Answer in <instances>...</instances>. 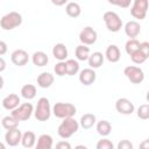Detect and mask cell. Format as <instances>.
Segmentation results:
<instances>
[{"mask_svg": "<svg viewBox=\"0 0 149 149\" xmlns=\"http://www.w3.org/2000/svg\"><path fill=\"white\" fill-rule=\"evenodd\" d=\"M51 115V106L48 98L42 97L37 100L36 107L34 109V116L37 121H47Z\"/></svg>", "mask_w": 149, "mask_h": 149, "instance_id": "obj_2", "label": "cell"}, {"mask_svg": "<svg viewBox=\"0 0 149 149\" xmlns=\"http://www.w3.org/2000/svg\"><path fill=\"white\" fill-rule=\"evenodd\" d=\"M74 55H76L77 61H81V62L87 61L90 56V48L85 44H79L74 50Z\"/></svg>", "mask_w": 149, "mask_h": 149, "instance_id": "obj_27", "label": "cell"}, {"mask_svg": "<svg viewBox=\"0 0 149 149\" xmlns=\"http://www.w3.org/2000/svg\"><path fill=\"white\" fill-rule=\"evenodd\" d=\"M52 136L49 134H42L38 136L37 139V143H36V148L37 149H51L52 148Z\"/></svg>", "mask_w": 149, "mask_h": 149, "instance_id": "obj_23", "label": "cell"}, {"mask_svg": "<svg viewBox=\"0 0 149 149\" xmlns=\"http://www.w3.org/2000/svg\"><path fill=\"white\" fill-rule=\"evenodd\" d=\"M31 62L37 68H43L48 63H49V57L48 55L44 52V51H35L33 55H31Z\"/></svg>", "mask_w": 149, "mask_h": 149, "instance_id": "obj_17", "label": "cell"}, {"mask_svg": "<svg viewBox=\"0 0 149 149\" xmlns=\"http://www.w3.org/2000/svg\"><path fill=\"white\" fill-rule=\"evenodd\" d=\"M140 51H142L147 57H149V42H140V47H139Z\"/></svg>", "mask_w": 149, "mask_h": 149, "instance_id": "obj_37", "label": "cell"}, {"mask_svg": "<svg viewBox=\"0 0 149 149\" xmlns=\"http://www.w3.org/2000/svg\"><path fill=\"white\" fill-rule=\"evenodd\" d=\"M78 129H79V122L73 116H70V118L63 119V121L57 128V133L59 137L66 140V139H70L73 134H76Z\"/></svg>", "mask_w": 149, "mask_h": 149, "instance_id": "obj_1", "label": "cell"}, {"mask_svg": "<svg viewBox=\"0 0 149 149\" xmlns=\"http://www.w3.org/2000/svg\"><path fill=\"white\" fill-rule=\"evenodd\" d=\"M7 49H8L7 43H6L5 41H1V40H0V56L5 55V54L7 52Z\"/></svg>", "mask_w": 149, "mask_h": 149, "instance_id": "obj_39", "label": "cell"}, {"mask_svg": "<svg viewBox=\"0 0 149 149\" xmlns=\"http://www.w3.org/2000/svg\"><path fill=\"white\" fill-rule=\"evenodd\" d=\"M98 40V34L97 31L90 27V26H86L84 27L80 33H79V41L81 44H85V45H92L97 42Z\"/></svg>", "mask_w": 149, "mask_h": 149, "instance_id": "obj_9", "label": "cell"}, {"mask_svg": "<svg viewBox=\"0 0 149 149\" xmlns=\"http://www.w3.org/2000/svg\"><path fill=\"white\" fill-rule=\"evenodd\" d=\"M129 56H130L132 62L135 63V64H142V63H144V62L148 59V57H147L142 51H140V49H137L136 51H134V52L130 54Z\"/></svg>", "mask_w": 149, "mask_h": 149, "instance_id": "obj_31", "label": "cell"}, {"mask_svg": "<svg viewBox=\"0 0 149 149\" xmlns=\"http://www.w3.org/2000/svg\"><path fill=\"white\" fill-rule=\"evenodd\" d=\"M21 137H22V133L19 128L8 129L5 134V142L9 147H16L19 143H21Z\"/></svg>", "mask_w": 149, "mask_h": 149, "instance_id": "obj_12", "label": "cell"}, {"mask_svg": "<svg viewBox=\"0 0 149 149\" xmlns=\"http://www.w3.org/2000/svg\"><path fill=\"white\" fill-rule=\"evenodd\" d=\"M106 59L109 62V63H118L121 58V52H120V49L118 45L115 44H109L107 48H106V51H105V55Z\"/></svg>", "mask_w": 149, "mask_h": 149, "instance_id": "obj_16", "label": "cell"}, {"mask_svg": "<svg viewBox=\"0 0 149 149\" xmlns=\"http://www.w3.org/2000/svg\"><path fill=\"white\" fill-rule=\"evenodd\" d=\"M51 113L58 119H65L74 116L77 113V108L71 102H56L51 108Z\"/></svg>", "mask_w": 149, "mask_h": 149, "instance_id": "obj_3", "label": "cell"}, {"mask_svg": "<svg viewBox=\"0 0 149 149\" xmlns=\"http://www.w3.org/2000/svg\"><path fill=\"white\" fill-rule=\"evenodd\" d=\"M5 148H6V146L2 142H0V149H5Z\"/></svg>", "mask_w": 149, "mask_h": 149, "instance_id": "obj_43", "label": "cell"}, {"mask_svg": "<svg viewBox=\"0 0 149 149\" xmlns=\"http://www.w3.org/2000/svg\"><path fill=\"white\" fill-rule=\"evenodd\" d=\"M66 64V74L68 76H74L79 72V63L77 59H66L65 61Z\"/></svg>", "mask_w": 149, "mask_h": 149, "instance_id": "obj_29", "label": "cell"}, {"mask_svg": "<svg viewBox=\"0 0 149 149\" xmlns=\"http://www.w3.org/2000/svg\"><path fill=\"white\" fill-rule=\"evenodd\" d=\"M52 56L57 61H65L68 58V48L64 43H56L52 47Z\"/></svg>", "mask_w": 149, "mask_h": 149, "instance_id": "obj_20", "label": "cell"}, {"mask_svg": "<svg viewBox=\"0 0 149 149\" xmlns=\"http://www.w3.org/2000/svg\"><path fill=\"white\" fill-rule=\"evenodd\" d=\"M51 1V3L52 5H55V6H64V5H66V2H68V0H50Z\"/></svg>", "mask_w": 149, "mask_h": 149, "instance_id": "obj_40", "label": "cell"}, {"mask_svg": "<svg viewBox=\"0 0 149 149\" xmlns=\"http://www.w3.org/2000/svg\"><path fill=\"white\" fill-rule=\"evenodd\" d=\"M139 47H140V42L136 38H129L125 44V50L128 55H130L134 51H136L139 49Z\"/></svg>", "mask_w": 149, "mask_h": 149, "instance_id": "obj_30", "label": "cell"}, {"mask_svg": "<svg viewBox=\"0 0 149 149\" xmlns=\"http://www.w3.org/2000/svg\"><path fill=\"white\" fill-rule=\"evenodd\" d=\"M20 102H21V100H20L19 94L9 93L8 95H6L2 99V107L7 111H13L14 108H16L20 105Z\"/></svg>", "mask_w": 149, "mask_h": 149, "instance_id": "obj_15", "label": "cell"}, {"mask_svg": "<svg viewBox=\"0 0 149 149\" xmlns=\"http://www.w3.org/2000/svg\"><path fill=\"white\" fill-rule=\"evenodd\" d=\"M22 15L19 12H9L0 19V27L3 30H13L22 23Z\"/></svg>", "mask_w": 149, "mask_h": 149, "instance_id": "obj_4", "label": "cell"}, {"mask_svg": "<svg viewBox=\"0 0 149 149\" xmlns=\"http://www.w3.org/2000/svg\"><path fill=\"white\" fill-rule=\"evenodd\" d=\"M33 113H34V106L30 102H23L20 104L16 108H14L10 114L19 121H26L30 119Z\"/></svg>", "mask_w": 149, "mask_h": 149, "instance_id": "obj_7", "label": "cell"}, {"mask_svg": "<svg viewBox=\"0 0 149 149\" xmlns=\"http://www.w3.org/2000/svg\"><path fill=\"white\" fill-rule=\"evenodd\" d=\"M115 109L120 114L129 115V114L134 113L135 106H134V104L129 99H127V98H119L115 101Z\"/></svg>", "mask_w": 149, "mask_h": 149, "instance_id": "obj_10", "label": "cell"}, {"mask_svg": "<svg viewBox=\"0 0 149 149\" xmlns=\"http://www.w3.org/2000/svg\"><path fill=\"white\" fill-rule=\"evenodd\" d=\"M118 149H133V143L128 140H121L118 143Z\"/></svg>", "mask_w": 149, "mask_h": 149, "instance_id": "obj_36", "label": "cell"}, {"mask_svg": "<svg viewBox=\"0 0 149 149\" xmlns=\"http://www.w3.org/2000/svg\"><path fill=\"white\" fill-rule=\"evenodd\" d=\"M95 147H97V149H113L114 144L111 140H108V139H106V136H104V139L98 141Z\"/></svg>", "mask_w": 149, "mask_h": 149, "instance_id": "obj_34", "label": "cell"}, {"mask_svg": "<svg viewBox=\"0 0 149 149\" xmlns=\"http://www.w3.org/2000/svg\"><path fill=\"white\" fill-rule=\"evenodd\" d=\"M21 144L22 147L24 148H33L35 144H36V135L34 132L31 130H28L26 133L22 134V137H21Z\"/></svg>", "mask_w": 149, "mask_h": 149, "instance_id": "obj_25", "label": "cell"}, {"mask_svg": "<svg viewBox=\"0 0 149 149\" xmlns=\"http://www.w3.org/2000/svg\"><path fill=\"white\" fill-rule=\"evenodd\" d=\"M79 81L85 85V86H90L92 85L95 79H97V73L94 71V69L92 68H86V69H83L81 71H79Z\"/></svg>", "mask_w": 149, "mask_h": 149, "instance_id": "obj_13", "label": "cell"}, {"mask_svg": "<svg viewBox=\"0 0 149 149\" xmlns=\"http://www.w3.org/2000/svg\"><path fill=\"white\" fill-rule=\"evenodd\" d=\"M3 84H5V80H3L2 76H0V91H1V90H2V87H3Z\"/></svg>", "mask_w": 149, "mask_h": 149, "instance_id": "obj_42", "label": "cell"}, {"mask_svg": "<svg viewBox=\"0 0 149 149\" xmlns=\"http://www.w3.org/2000/svg\"><path fill=\"white\" fill-rule=\"evenodd\" d=\"M97 126H95V129H97V133L99 135H101L102 137L104 136H108L112 132V125L109 121L107 120H100L98 122H95Z\"/></svg>", "mask_w": 149, "mask_h": 149, "instance_id": "obj_26", "label": "cell"}, {"mask_svg": "<svg viewBox=\"0 0 149 149\" xmlns=\"http://www.w3.org/2000/svg\"><path fill=\"white\" fill-rule=\"evenodd\" d=\"M104 59H105V56L102 55V52L94 51L93 54H90V56L87 58V62H88L90 68H92V69H99L104 64Z\"/></svg>", "mask_w": 149, "mask_h": 149, "instance_id": "obj_19", "label": "cell"}, {"mask_svg": "<svg viewBox=\"0 0 149 149\" xmlns=\"http://www.w3.org/2000/svg\"><path fill=\"white\" fill-rule=\"evenodd\" d=\"M55 77L50 72H42L37 76V85L41 88H49L54 84Z\"/></svg>", "mask_w": 149, "mask_h": 149, "instance_id": "obj_18", "label": "cell"}, {"mask_svg": "<svg viewBox=\"0 0 149 149\" xmlns=\"http://www.w3.org/2000/svg\"><path fill=\"white\" fill-rule=\"evenodd\" d=\"M102 20L106 24V28L112 33H118L123 27L121 17L115 12H112V10L105 12L102 15Z\"/></svg>", "mask_w": 149, "mask_h": 149, "instance_id": "obj_5", "label": "cell"}, {"mask_svg": "<svg viewBox=\"0 0 149 149\" xmlns=\"http://www.w3.org/2000/svg\"><path fill=\"white\" fill-rule=\"evenodd\" d=\"M19 120H16L12 114L10 115H6L5 118H2V120H1V125H2V127L6 129V130H8V129H13V128H17L19 127Z\"/></svg>", "mask_w": 149, "mask_h": 149, "instance_id": "obj_28", "label": "cell"}, {"mask_svg": "<svg viewBox=\"0 0 149 149\" xmlns=\"http://www.w3.org/2000/svg\"><path fill=\"white\" fill-rule=\"evenodd\" d=\"M65 13L68 14V16L76 19V17H78L81 14V7L76 1L66 2V5H65Z\"/></svg>", "mask_w": 149, "mask_h": 149, "instance_id": "obj_21", "label": "cell"}, {"mask_svg": "<svg viewBox=\"0 0 149 149\" xmlns=\"http://www.w3.org/2000/svg\"><path fill=\"white\" fill-rule=\"evenodd\" d=\"M20 93H21V97L24 98L26 100H31L36 97L37 90H36V86L33 85V84H24L21 87Z\"/></svg>", "mask_w": 149, "mask_h": 149, "instance_id": "obj_24", "label": "cell"}, {"mask_svg": "<svg viewBox=\"0 0 149 149\" xmlns=\"http://www.w3.org/2000/svg\"><path fill=\"white\" fill-rule=\"evenodd\" d=\"M10 61L16 66H24L29 62V55L23 49H16L10 55Z\"/></svg>", "mask_w": 149, "mask_h": 149, "instance_id": "obj_11", "label": "cell"}, {"mask_svg": "<svg viewBox=\"0 0 149 149\" xmlns=\"http://www.w3.org/2000/svg\"><path fill=\"white\" fill-rule=\"evenodd\" d=\"M56 148H58V149H71V144L68 141L63 140V141H59V142L56 143Z\"/></svg>", "mask_w": 149, "mask_h": 149, "instance_id": "obj_38", "label": "cell"}, {"mask_svg": "<svg viewBox=\"0 0 149 149\" xmlns=\"http://www.w3.org/2000/svg\"><path fill=\"white\" fill-rule=\"evenodd\" d=\"M108 3L113 5V6H118L121 8H128L130 7V3L133 0H107Z\"/></svg>", "mask_w": 149, "mask_h": 149, "instance_id": "obj_35", "label": "cell"}, {"mask_svg": "<svg viewBox=\"0 0 149 149\" xmlns=\"http://www.w3.org/2000/svg\"><path fill=\"white\" fill-rule=\"evenodd\" d=\"M6 66H7V64H6V61L0 56V72H2V71H5L6 70Z\"/></svg>", "mask_w": 149, "mask_h": 149, "instance_id": "obj_41", "label": "cell"}, {"mask_svg": "<svg viewBox=\"0 0 149 149\" xmlns=\"http://www.w3.org/2000/svg\"><path fill=\"white\" fill-rule=\"evenodd\" d=\"M54 71H55V74L58 76V77H63L66 74V64H65V61H58V63L54 66Z\"/></svg>", "mask_w": 149, "mask_h": 149, "instance_id": "obj_33", "label": "cell"}, {"mask_svg": "<svg viewBox=\"0 0 149 149\" xmlns=\"http://www.w3.org/2000/svg\"><path fill=\"white\" fill-rule=\"evenodd\" d=\"M123 29H125V34H126L129 38H136V37L140 35V33H141V26H140V23H139L137 21H135V20L128 21V22L125 24Z\"/></svg>", "mask_w": 149, "mask_h": 149, "instance_id": "obj_14", "label": "cell"}, {"mask_svg": "<svg viewBox=\"0 0 149 149\" xmlns=\"http://www.w3.org/2000/svg\"><path fill=\"white\" fill-rule=\"evenodd\" d=\"M97 122V118L94 114L92 113H85L84 115H81L80 120H79V127L84 128V129H91Z\"/></svg>", "mask_w": 149, "mask_h": 149, "instance_id": "obj_22", "label": "cell"}, {"mask_svg": "<svg viewBox=\"0 0 149 149\" xmlns=\"http://www.w3.org/2000/svg\"><path fill=\"white\" fill-rule=\"evenodd\" d=\"M123 74L132 84H141L144 80V72L141 68L135 65H128L123 69Z\"/></svg>", "mask_w": 149, "mask_h": 149, "instance_id": "obj_8", "label": "cell"}, {"mask_svg": "<svg viewBox=\"0 0 149 149\" xmlns=\"http://www.w3.org/2000/svg\"><path fill=\"white\" fill-rule=\"evenodd\" d=\"M132 2L133 5L130 7V15L136 20H144L149 6L148 0H133Z\"/></svg>", "mask_w": 149, "mask_h": 149, "instance_id": "obj_6", "label": "cell"}, {"mask_svg": "<svg viewBox=\"0 0 149 149\" xmlns=\"http://www.w3.org/2000/svg\"><path fill=\"white\" fill-rule=\"evenodd\" d=\"M136 115L141 120H148L149 119V105L148 104L140 105V107L136 111Z\"/></svg>", "mask_w": 149, "mask_h": 149, "instance_id": "obj_32", "label": "cell"}]
</instances>
